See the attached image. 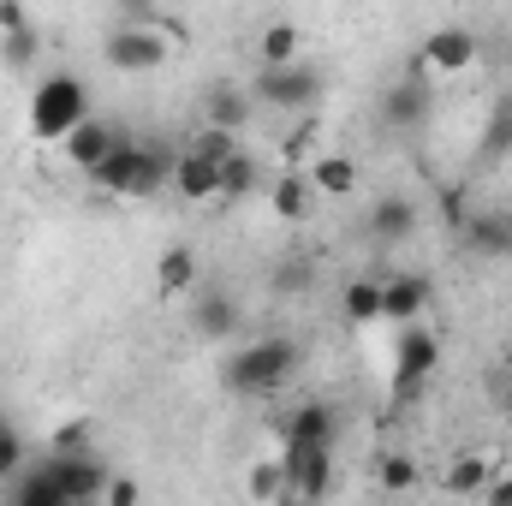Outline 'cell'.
Here are the masks:
<instances>
[{"instance_id":"obj_1","label":"cell","mask_w":512,"mask_h":506,"mask_svg":"<svg viewBox=\"0 0 512 506\" xmlns=\"http://www.w3.org/2000/svg\"><path fill=\"white\" fill-rule=\"evenodd\" d=\"M298 370H304V346L292 334H256L221 364V387L239 399H268V393L292 387Z\"/></svg>"},{"instance_id":"obj_2","label":"cell","mask_w":512,"mask_h":506,"mask_svg":"<svg viewBox=\"0 0 512 506\" xmlns=\"http://www.w3.org/2000/svg\"><path fill=\"white\" fill-rule=\"evenodd\" d=\"M90 120V84L78 72H48L30 90V137L36 143H66Z\"/></svg>"},{"instance_id":"obj_3","label":"cell","mask_w":512,"mask_h":506,"mask_svg":"<svg viewBox=\"0 0 512 506\" xmlns=\"http://www.w3.org/2000/svg\"><path fill=\"white\" fill-rule=\"evenodd\" d=\"M251 96L262 102V108H280V114H304V108L322 96V66H310V60H298V66H274V72H262V66H256Z\"/></svg>"},{"instance_id":"obj_4","label":"cell","mask_w":512,"mask_h":506,"mask_svg":"<svg viewBox=\"0 0 512 506\" xmlns=\"http://www.w3.org/2000/svg\"><path fill=\"white\" fill-rule=\"evenodd\" d=\"M167 54H173V36L137 30V24H114L108 42H102V60H108L114 72H131V78H137V72H161Z\"/></svg>"},{"instance_id":"obj_5","label":"cell","mask_w":512,"mask_h":506,"mask_svg":"<svg viewBox=\"0 0 512 506\" xmlns=\"http://www.w3.org/2000/svg\"><path fill=\"white\" fill-rule=\"evenodd\" d=\"M435 364H441V340L423 322L417 328H399V340H393V393L399 399L423 393V381L435 376Z\"/></svg>"},{"instance_id":"obj_6","label":"cell","mask_w":512,"mask_h":506,"mask_svg":"<svg viewBox=\"0 0 512 506\" xmlns=\"http://www.w3.org/2000/svg\"><path fill=\"white\" fill-rule=\"evenodd\" d=\"M286 471V501H322L334 489V447H280Z\"/></svg>"},{"instance_id":"obj_7","label":"cell","mask_w":512,"mask_h":506,"mask_svg":"<svg viewBox=\"0 0 512 506\" xmlns=\"http://www.w3.org/2000/svg\"><path fill=\"white\" fill-rule=\"evenodd\" d=\"M42 477L60 489V501L66 506H90L96 495H108V465L96 459V453H72V459H42Z\"/></svg>"},{"instance_id":"obj_8","label":"cell","mask_w":512,"mask_h":506,"mask_svg":"<svg viewBox=\"0 0 512 506\" xmlns=\"http://www.w3.org/2000/svg\"><path fill=\"white\" fill-rule=\"evenodd\" d=\"M429 114H435V90H429L423 78H399V84H387L382 102H376L382 131H399V137L423 131V126H429Z\"/></svg>"},{"instance_id":"obj_9","label":"cell","mask_w":512,"mask_h":506,"mask_svg":"<svg viewBox=\"0 0 512 506\" xmlns=\"http://www.w3.org/2000/svg\"><path fill=\"white\" fill-rule=\"evenodd\" d=\"M477 60H483V42H477V30H465V24H441V30L423 36V66L441 72V78H459V72H471Z\"/></svg>"},{"instance_id":"obj_10","label":"cell","mask_w":512,"mask_h":506,"mask_svg":"<svg viewBox=\"0 0 512 506\" xmlns=\"http://www.w3.org/2000/svg\"><path fill=\"white\" fill-rule=\"evenodd\" d=\"M429 298H435L429 274H417V268L387 274L382 280V322H393V328H417V316L429 310Z\"/></svg>"},{"instance_id":"obj_11","label":"cell","mask_w":512,"mask_h":506,"mask_svg":"<svg viewBox=\"0 0 512 506\" xmlns=\"http://www.w3.org/2000/svg\"><path fill=\"white\" fill-rule=\"evenodd\" d=\"M191 328H197L203 340H233V334L245 328V310H239V298H233L227 286H203L197 304H191Z\"/></svg>"},{"instance_id":"obj_12","label":"cell","mask_w":512,"mask_h":506,"mask_svg":"<svg viewBox=\"0 0 512 506\" xmlns=\"http://www.w3.org/2000/svg\"><path fill=\"white\" fill-rule=\"evenodd\" d=\"M334 429H340L334 405H322V399H304V405H292V411H286V423H280V441H286V447H334Z\"/></svg>"},{"instance_id":"obj_13","label":"cell","mask_w":512,"mask_h":506,"mask_svg":"<svg viewBox=\"0 0 512 506\" xmlns=\"http://www.w3.org/2000/svg\"><path fill=\"white\" fill-rule=\"evenodd\" d=\"M120 137H126V131L114 126V120H96V114H90V120L72 131V137H66L60 149H66V161H72L78 173H96V167H102V161H108V155L120 149Z\"/></svg>"},{"instance_id":"obj_14","label":"cell","mask_w":512,"mask_h":506,"mask_svg":"<svg viewBox=\"0 0 512 506\" xmlns=\"http://www.w3.org/2000/svg\"><path fill=\"white\" fill-rule=\"evenodd\" d=\"M417 203L405 197V191H387V197H376L370 203V239L376 245H405V239H417Z\"/></svg>"},{"instance_id":"obj_15","label":"cell","mask_w":512,"mask_h":506,"mask_svg":"<svg viewBox=\"0 0 512 506\" xmlns=\"http://www.w3.org/2000/svg\"><path fill=\"white\" fill-rule=\"evenodd\" d=\"M459 239H465L471 256H512V215L507 209H477L459 227Z\"/></svg>"},{"instance_id":"obj_16","label":"cell","mask_w":512,"mask_h":506,"mask_svg":"<svg viewBox=\"0 0 512 506\" xmlns=\"http://www.w3.org/2000/svg\"><path fill=\"white\" fill-rule=\"evenodd\" d=\"M256 60H262V72H274V66H298V60H304V30H298L292 18L262 24V30H256Z\"/></svg>"},{"instance_id":"obj_17","label":"cell","mask_w":512,"mask_h":506,"mask_svg":"<svg viewBox=\"0 0 512 506\" xmlns=\"http://www.w3.org/2000/svg\"><path fill=\"white\" fill-rule=\"evenodd\" d=\"M251 108L256 102L239 84H209V90H203V126H215V131H233V137H239L245 120H251Z\"/></svg>"},{"instance_id":"obj_18","label":"cell","mask_w":512,"mask_h":506,"mask_svg":"<svg viewBox=\"0 0 512 506\" xmlns=\"http://www.w3.org/2000/svg\"><path fill=\"white\" fill-rule=\"evenodd\" d=\"M197 286H203V262H197L191 245L161 251V262H155V292H161V298H185V292H197Z\"/></svg>"},{"instance_id":"obj_19","label":"cell","mask_w":512,"mask_h":506,"mask_svg":"<svg viewBox=\"0 0 512 506\" xmlns=\"http://www.w3.org/2000/svg\"><path fill=\"white\" fill-rule=\"evenodd\" d=\"M137 161H143V143L126 131V137H120V149L90 173V185H96V191H108V197H131V185H137Z\"/></svg>"},{"instance_id":"obj_20","label":"cell","mask_w":512,"mask_h":506,"mask_svg":"<svg viewBox=\"0 0 512 506\" xmlns=\"http://www.w3.org/2000/svg\"><path fill=\"white\" fill-rule=\"evenodd\" d=\"M173 167H179V149H173V143H143V161H137V185H131V197L149 203V197L173 191Z\"/></svg>"},{"instance_id":"obj_21","label":"cell","mask_w":512,"mask_h":506,"mask_svg":"<svg viewBox=\"0 0 512 506\" xmlns=\"http://www.w3.org/2000/svg\"><path fill=\"white\" fill-rule=\"evenodd\" d=\"M173 191H179L185 203H209V197H221V167H215V161H203V155H191V149H179Z\"/></svg>"},{"instance_id":"obj_22","label":"cell","mask_w":512,"mask_h":506,"mask_svg":"<svg viewBox=\"0 0 512 506\" xmlns=\"http://www.w3.org/2000/svg\"><path fill=\"white\" fill-rule=\"evenodd\" d=\"M268 209H274L286 227H304V221H310V209H316V185H310L304 173H280V179H274V191H268Z\"/></svg>"},{"instance_id":"obj_23","label":"cell","mask_w":512,"mask_h":506,"mask_svg":"<svg viewBox=\"0 0 512 506\" xmlns=\"http://www.w3.org/2000/svg\"><path fill=\"white\" fill-rule=\"evenodd\" d=\"M304 179L316 185V197H352L358 191V161L352 155H316Z\"/></svg>"},{"instance_id":"obj_24","label":"cell","mask_w":512,"mask_h":506,"mask_svg":"<svg viewBox=\"0 0 512 506\" xmlns=\"http://www.w3.org/2000/svg\"><path fill=\"white\" fill-rule=\"evenodd\" d=\"M489 477H495V465H489L483 453H459V459L447 465L441 489H447L453 501H471V495H483V489H489Z\"/></svg>"},{"instance_id":"obj_25","label":"cell","mask_w":512,"mask_h":506,"mask_svg":"<svg viewBox=\"0 0 512 506\" xmlns=\"http://www.w3.org/2000/svg\"><path fill=\"white\" fill-rule=\"evenodd\" d=\"M340 316L352 322V328H370V322H382V280H352L346 292H340Z\"/></svg>"},{"instance_id":"obj_26","label":"cell","mask_w":512,"mask_h":506,"mask_svg":"<svg viewBox=\"0 0 512 506\" xmlns=\"http://www.w3.org/2000/svg\"><path fill=\"white\" fill-rule=\"evenodd\" d=\"M256 191H262V161H256L251 149H239V155L221 167V197L239 203V197H256Z\"/></svg>"},{"instance_id":"obj_27","label":"cell","mask_w":512,"mask_h":506,"mask_svg":"<svg viewBox=\"0 0 512 506\" xmlns=\"http://www.w3.org/2000/svg\"><path fill=\"white\" fill-rule=\"evenodd\" d=\"M376 483H382V495H411V489L423 483V465H417L411 453H399V447H393V453L376 459Z\"/></svg>"},{"instance_id":"obj_28","label":"cell","mask_w":512,"mask_h":506,"mask_svg":"<svg viewBox=\"0 0 512 506\" xmlns=\"http://www.w3.org/2000/svg\"><path fill=\"white\" fill-rule=\"evenodd\" d=\"M483 161H507L512 155V90L507 96H495V108H489V126H483V149H477Z\"/></svg>"},{"instance_id":"obj_29","label":"cell","mask_w":512,"mask_h":506,"mask_svg":"<svg viewBox=\"0 0 512 506\" xmlns=\"http://www.w3.org/2000/svg\"><path fill=\"white\" fill-rule=\"evenodd\" d=\"M245 495H251V506L286 501V471H280V459H256L251 471H245Z\"/></svg>"},{"instance_id":"obj_30","label":"cell","mask_w":512,"mask_h":506,"mask_svg":"<svg viewBox=\"0 0 512 506\" xmlns=\"http://www.w3.org/2000/svg\"><path fill=\"white\" fill-rule=\"evenodd\" d=\"M310 280H316V262L304 251H292L286 262H274V274H268V286L280 292V298H298V292H310Z\"/></svg>"},{"instance_id":"obj_31","label":"cell","mask_w":512,"mask_h":506,"mask_svg":"<svg viewBox=\"0 0 512 506\" xmlns=\"http://www.w3.org/2000/svg\"><path fill=\"white\" fill-rule=\"evenodd\" d=\"M185 149H191V155H203V161H215V167H227V161H233V155H239L245 143H239L233 131H215V126H203L197 137H191V143H185Z\"/></svg>"},{"instance_id":"obj_32","label":"cell","mask_w":512,"mask_h":506,"mask_svg":"<svg viewBox=\"0 0 512 506\" xmlns=\"http://www.w3.org/2000/svg\"><path fill=\"white\" fill-rule=\"evenodd\" d=\"M36 54H42V36H36V24H30V30H18V36H0V60H6L12 72H24Z\"/></svg>"},{"instance_id":"obj_33","label":"cell","mask_w":512,"mask_h":506,"mask_svg":"<svg viewBox=\"0 0 512 506\" xmlns=\"http://www.w3.org/2000/svg\"><path fill=\"white\" fill-rule=\"evenodd\" d=\"M72 453H90V423H84V417L60 423L54 441H48V459H72Z\"/></svg>"},{"instance_id":"obj_34","label":"cell","mask_w":512,"mask_h":506,"mask_svg":"<svg viewBox=\"0 0 512 506\" xmlns=\"http://www.w3.org/2000/svg\"><path fill=\"white\" fill-rule=\"evenodd\" d=\"M435 209H441V227H447V233L459 239V227L471 221V209H465V191H459V185H447V191L435 197Z\"/></svg>"},{"instance_id":"obj_35","label":"cell","mask_w":512,"mask_h":506,"mask_svg":"<svg viewBox=\"0 0 512 506\" xmlns=\"http://www.w3.org/2000/svg\"><path fill=\"white\" fill-rule=\"evenodd\" d=\"M18 471H24V441H18V429L0 417V483L18 477Z\"/></svg>"},{"instance_id":"obj_36","label":"cell","mask_w":512,"mask_h":506,"mask_svg":"<svg viewBox=\"0 0 512 506\" xmlns=\"http://www.w3.org/2000/svg\"><path fill=\"white\" fill-rule=\"evenodd\" d=\"M30 30V6L24 0H0V36H18Z\"/></svg>"},{"instance_id":"obj_37","label":"cell","mask_w":512,"mask_h":506,"mask_svg":"<svg viewBox=\"0 0 512 506\" xmlns=\"http://www.w3.org/2000/svg\"><path fill=\"white\" fill-rule=\"evenodd\" d=\"M304 149H310V126L286 131V143H280V155H286V167H292V173H298V161H304Z\"/></svg>"},{"instance_id":"obj_38","label":"cell","mask_w":512,"mask_h":506,"mask_svg":"<svg viewBox=\"0 0 512 506\" xmlns=\"http://www.w3.org/2000/svg\"><path fill=\"white\" fill-rule=\"evenodd\" d=\"M483 501H489V506H512V477L495 471V477H489V489H483Z\"/></svg>"},{"instance_id":"obj_39","label":"cell","mask_w":512,"mask_h":506,"mask_svg":"<svg viewBox=\"0 0 512 506\" xmlns=\"http://www.w3.org/2000/svg\"><path fill=\"white\" fill-rule=\"evenodd\" d=\"M108 506H137V483L131 477H114L108 483Z\"/></svg>"}]
</instances>
